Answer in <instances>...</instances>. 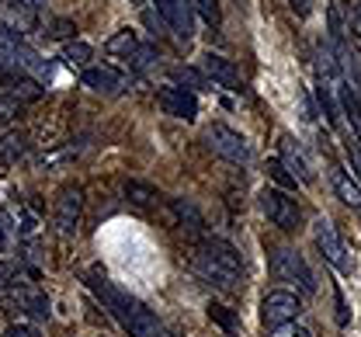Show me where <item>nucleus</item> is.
I'll use <instances>...</instances> for the list:
<instances>
[{
	"mask_svg": "<svg viewBox=\"0 0 361 337\" xmlns=\"http://www.w3.org/2000/svg\"><path fill=\"white\" fill-rule=\"evenodd\" d=\"M87 286H90V292L101 299V306L122 324V331L129 337H174L164 324H160V317H157L146 302H139V299L129 295L126 289L111 286L104 275H90Z\"/></svg>",
	"mask_w": 361,
	"mask_h": 337,
	"instance_id": "obj_1",
	"label": "nucleus"
},
{
	"mask_svg": "<svg viewBox=\"0 0 361 337\" xmlns=\"http://www.w3.org/2000/svg\"><path fill=\"white\" fill-rule=\"evenodd\" d=\"M171 80H174L178 87H184V91H191V94H195V91H212V87H216L198 66H174V70H171Z\"/></svg>",
	"mask_w": 361,
	"mask_h": 337,
	"instance_id": "obj_19",
	"label": "nucleus"
},
{
	"mask_svg": "<svg viewBox=\"0 0 361 337\" xmlns=\"http://www.w3.org/2000/svg\"><path fill=\"white\" fill-rule=\"evenodd\" d=\"M281 167L292 174V181H299V185H313L316 174H313V164H310V157H306V149L299 140H292V136H281Z\"/></svg>",
	"mask_w": 361,
	"mask_h": 337,
	"instance_id": "obj_12",
	"label": "nucleus"
},
{
	"mask_svg": "<svg viewBox=\"0 0 361 337\" xmlns=\"http://www.w3.org/2000/svg\"><path fill=\"white\" fill-rule=\"evenodd\" d=\"M188 4H191V14H198L205 25L219 28V21H223V11H219V4H216V0H188Z\"/></svg>",
	"mask_w": 361,
	"mask_h": 337,
	"instance_id": "obj_26",
	"label": "nucleus"
},
{
	"mask_svg": "<svg viewBox=\"0 0 361 337\" xmlns=\"http://www.w3.org/2000/svg\"><path fill=\"white\" fill-rule=\"evenodd\" d=\"M4 337H39V327L35 324H25V320H18V324H11Z\"/></svg>",
	"mask_w": 361,
	"mask_h": 337,
	"instance_id": "obj_31",
	"label": "nucleus"
},
{
	"mask_svg": "<svg viewBox=\"0 0 361 337\" xmlns=\"http://www.w3.org/2000/svg\"><path fill=\"white\" fill-rule=\"evenodd\" d=\"M135 49H139V35H135L133 28H118V32L104 42V52H108V56H126V59H129Z\"/></svg>",
	"mask_w": 361,
	"mask_h": 337,
	"instance_id": "obj_24",
	"label": "nucleus"
},
{
	"mask_svg": "<svg viewBox=\"0 0 361 337\" xmlns=\"http://www.w3.org/2000/svg\"><path fill=\"white\" fill-rule=\"evenodd\" d=\"M344 149H348V157H351V167H355V174H358V181H361V146L348 136V143H344Z\"/></svg>",
	"mask_w": 361,
	"mask_h": 337,
	"instance_id": "obj_34",
	"label": "nucleus"
},
{
	"mask_svg": "<svg viewBox=\"0 0 361 337\" xmlns=\"http://www.w3.org/2000/svg\"><path fill=\"white\" fill-rule=\"evenodd\" d=\"M171 212L178 216L180 226H188L191 233H202L205 230V219H202V212L188 202V198H171Z\"/></svg>",
	"mask_w": 361,
	"mask_h": 337,
	"instance_id": "obj_21",
	"label": "nucleus"
},
{
	"mask_svg": "<svg viewBox=\"0 0 361 337\" xmlns=\"http://www.w3.org/2000/svg\"><path fill=\"white\" fill-rule=\"evenodd\" d=\"M122 192H126V198H129L133 205H139V209H149V205H157V198H160V195L153 192L149 185H142V181H126Z\"/></svg>",
	"mask_w": 361,
	"mask_h": 337,
	"instance_id": "obj_25",
	"label": "nucleus"
},
{
	"mask_svg": "<svg viewBox=\"0 0 361 337\" xmlns=\"http://www.w3.org/2000/svg\"><path fill=\"white\" fill-rule=\"evenodd\" d=\"M268 171H271V178H274V181H281V185H295V181H292V174L281 167V160H268Z\"/></svg>",
	"mask_w": 361,
	"mask_h": 337,
	"instance_id": "obj_33",
	"label": "nucleus"
},
{
	"mask_svg": "<svg viewBox=\"0 0 361 337\" xmlns=\"http://www.w3.org/2000/svg\"><path fill=\"white\" fill-rule=\"evenodd\" d=\"M216 87H226V91H240V70L233 66V59H226L219 52H205L202 56V66H198Z\"/></svg>",
	"mask_w": 361,
	"mask_h": 337,
	"instance_id": "obj_15",
	"label": "nucleus"
},
{
	"mask_svg": "<svg viewBox=\"0 0 361 337\" xmlns=\"http://www.w3.org/2000/svg\"><path fill=\"white\" fill-rule=\"evenodd\" d=\"M7 306L21 317V320H49V295L28 278H11L7 286Z\"/></svg>",
	"mask_w": 361,
	"mask_h": 337,
	"instance_id": "obj_5",
	"label": "nucleus"
},
{
	"mask_svg": "<svg viewBox=\"0 0 361 337\" xmlns=\"http://www.w3.org/2000/svg\"><path fill=\"white\" fill-rule=\"evenodd\" d=\"M18 4H25V7H32V11H39V7H45L49 0H18Z\"/></svg>",
	"mask_w": 361,
	"mask_h": 337,
	"instance_id": "obj_38",
	"label": "nucleus"
},
{
	"mask_svg": "<svg viewBox=\"0 0 361 337\" xmlns=\"http://www.w3.org/2000/svg\"><path fill=\"white\" fill-rule=\"evenodd\" d=\"M191 268L212 289L233 292L243 282V257H240V250L233 243L219 240V237H202V243L191 254Z\"/></svg>",
	"mask_w": 361,
	"mask_h": 337,
	"instance_id": "obj_2",
	"label": "nucleus"
},
{
	"mask_svg": "<svg viewBox=\"0 0 361 337\" xmlns=\"http://www.w3.org/2000/svg\"><path fill=\"white\" fill-rule=\"evenodd\" d=\"M28 153V136L25 133H7L0 136V167H14Z\"/></svg>",
	"mask_w": 361,
	"mask_h": 337,
	"instance_id": "obj_20",
	"label": "nucleus"
},
{
	"mask_svg": "<svg viewBox=\"0 0 361 337\" xmlns=\"http://www.w3.org/2000/svg\"><path fill=\"white\" fill-rule=\"evenodd\" d=\"M316 73H319V84L330 87V91H337V87L344 84V80H341V63H337L334 49L326 46V42L316 46Z\"/></svg>",
	"mask_w": 361,
	"mask_h": 337,
	"instance_id": "obj_16",
	"label": "nucleus"
},
{
	"mask_svg": "<svg viewBox=\"0 0 361 337\" xmlns=\"http://www.w3.org/2000/svg\"><path fill=\"white\" fill-rule=\"evenodd\" d=\"M313 237H316L319 254H323V261L348 275V271H351V257H348V247H344V240H341L337 226H334L330 219H323V216H319V219L313 223Z\"/></svg>",
	"mask_w": 361,
	"mask_h": 337,
	"instance_id": "obj_10",
	"label": "nucleus"
},
{
	"mask_svg": "<svg viewBox=\"0 0 361 337\" xmlns=\"http://www.w3.org/2000/svg\"><path fill=\"white\" fill-rule=\"evenodd\" d=\"M157 56H160V49L157 46H142V42H139V49L129 56V66H133V70H146V66L157 63Z\"/></svg>",
	"mask_w": 361,
	"mask_h": 337,
	"instance_id": "obj_28",
	"label": "nucleus"
},
{
	"mask_svg": "<svg viewBox=\"0 0 361 337\" xmlns=\"http://www.w3.org/2000/svg\"><path fill=\"white\" fill-rule=\"evenodd\" d=\"M21 101H14L11 94H0V125H7V122H14L18 115H21Z\"/></svg>",
	"mask_w": 361,
	"mask_h": 337,
	"instance_id": "obj_29",
	"label": "nucleus"
},
{
	"mask_svg": "<svg viewBox=\"0 0 361 337\" xmlns=\"http://www.w3.org/2000/svg\"><path fill=\"white\" fill-rule=\"evenodd\" d=\"M288 4H292L299 14H306V11H310V0H288Z\"/></svg>",
	"mask_w": 361,
	"mask_h": 337,
	"instance_id": "obj_37",
	"label": "nucleus"
},
{
	"mask_svg": "<svg viewBox=\"0 0 361 337\" xmlns=\"http://www.w3.org/2000/svg\"><path fill=\"white\" fill-rule=\"evenodd\" d=\"M205 146H209L216 157L236 164V167H247V164H250V143H247L236 129L223 125V122H216V125L205 129Z\"/></svg>",
	"mask_w": 361,
	"mask_h": 337,
	"instance_id": "obj_7",
	"label": "nucleus"
},
{
	"mask_svg": "<svg viewBox=\"0 0 361 337\" xmlns=\"http://www.w3.org/2000/svg\"><path fill=\"white\" fill-rule=\"evenodd\" d=\"M11 278H14V268H11V261H0V292L11 286Z\"/></svg>",
	"mask_w": 361,
	"mask_h": 337,
	"instance_id": "obj_36",
	"label": "nucleus"
},
{
	"mask_svg": "<svg viewBox=\"0 0 361 337\" xmlns=\"http://www.w3.org/2000/svg\"><path fill=\"white\" fill-rule=\"evenodd\" d=\"M73 32H77V28H73L70 21H52V32H49V35H52V39H70Z\"/></svg>",
	"mask_w": 361,
	"mask_h": 337,
	"instance_id": "obj_35",
	"label": "nucleus"
},
{
	"mask_svg": "<svg viewBox=\"0 0 361 337\" xmlns=\"http://www.w3.org/2000/svg\"><path fill=\"white\" fill-rule=\"evenodd\" d=\"M261 212L268 216L271 223L278 226V230H285V233H292V230H299V223H302V209H299V202L292 198L288 192H281V188H261Z\"/></svg>",
	"mask_w": 361,
	"mask_h": 337,
	"instance_id": "obj_6",
	"label": "nucleus"
},
{
	"mask_svg": "<svg viewBox=\"0 0 361 337\" xmlns=\"http://www.w3.org/2000/svg\"><path fill=\"white\" fill-rule=\"evenodd\" d=\"M157 4V11H160V18H164V25L178 35L180 42H191V35H195V21H191V4L188 0H153Z\"/></svg>",
	"mask_w": 361,
	"mask_h": 337,
	"instance_id": "obj_14",
	"label": "nucleus"
},
{
	"mask_svg": "<svg viewBox=\"0 0 361 337\" xmlns=\"http://www.w3.org/2000/svg\"><path fill=\"white\" fill-rule=\"evenodd\" d=\"M302 317V299L292 289H271L261 302V324L264 327H281V324H295Z\"/></svg>",
	"mask_w": 361,
	"mask_h": 337,
	"instance_id": "obj_8",
	"label": "nucleus"
},
{
	"mask_svg": "<svg viewBox=\"0 0 361 337\" xmlns=\"http://www.w3.org/2000/svg\"><path fill=\"white\" fill-rule=\"evenodd\" d=\"M80 84L94 94H118L126 87V73L108 63H90L87 70H80Z\"/></svg>",
	"mask_w": 361,
	"mask_h": 337,
	"instance_id": "obj_13",
	"label": "nucleus"
},
{
	"mask_svg": "<svg viewBox=\"0 0 361 337\" xmlns=\"http://www.w3.org/2000/svg\"><path fill=\"white\" fill-rule=\"evenodd\" d=\"M271 337H313V334H310V331L295 320V324H281V327H274V331H271Z\"/></svg>",
	"mask_w": 361,
	"mask_h": 337,
	"instance_id": "obj_30",
	"label": "nucleus"
},
{
	"mask_svg": "<svg viewBox=\"0 0 361 337\" xmlns=\"http://www.w3.org/2000/svg\"><path fill=\"white\" fill-rule=\"evenodd\" d=\"M4 80H7V91L4 94H11L14 101H21V104H32V101H39L45 94V87L35 80V77H25V73H4Z\"/></svg>",
	"mask_w": 361,
	"mask_h": 337,
	"instance_id": "obj_18",
	"label": "nucleus"
},
{
	"mask_svg": "<svg viewBox=\"0 0 361 337\" xmlns=\"http://www.w3.org/2000/svg\"><path fill=\"white\" fill-rule=\"evenodd\" d=\"M330 185H334V192L337 198L344 202V205H351V209H361V181L358 178H351L344 167H330Z\"/></svg>",
	"mask_w": 361,
	"mask_h": 337,
	"instance_id": "obj_17",
	"label": "nucleus"
},
{
	"mask_svg": "<svg viewBox=\"0 0 361 337\" xmlns=\"http://www.w3.org/2000/svg\"><path fill=\"white\" fill-rule=\"evenodd\" d=\"M59 59H63L66 66H73V70H87L90 59H94V49H90L87 42H77V39H70V42L63 46V52H59Z\"/></svg>",
	"mask_w": 361,
	"mask_h": 337,
	"instance_id": "obj_22",
	"label": "nucleus"
},
{
	"mask_svg": "<svg viewBox=\"0 0 361 337\" xmlns=\"http://www.w3.org/2000/svg\"><path fill=\"white\" fill-rule=\"evenodd\" d=\"M157 108H160L164 115H171V118L195 122V115H198V97L191 94V91H184V87H178V84H167V87L157 91Z\"/></svg>",
	"mask_w": 361,
	"mask_h": 337,
	"instance_id": "obj_11",
	"label": "nucleus"
},
{
	"mask_svg": "<svg viewBox=\"0 0 361 337\" xmlns=\"http://www.w3.org/2000/svg\"><path fill=\"white\" fill-rule=\"evenodd\" d=\"M80 216H84V188L80 185H66L59 198H56V212H52V223H56V233L59 237H77V226H80Z\"/></svg>",
	"mask_w": 361,
	"mask_h": 337,
	"instance_id": "obj_9",
	"label": "nucleus"
},
{
	"mask_svg": "<svg viewBox=\"0 0 361 337\" xmlns=\"http://www.w3.org/2000/svg\"><path fill=\"white\" fill-rule=\"evenodd\" d=\"M348 28L355 32V39H361V0H351L348 7Z\"/></svg>",
	"mask_w": 361,
	"mask_h": 337,
	"instance_id": "obj_32",
	"label": "nucleus"
},
{
	"mask_svg": "<svg viewBox=\"0 0 361 337\" xmlns=\"http://www.w3.org/2000/svg\"><path fill=\"white\" fill-rule=\"evenodd\" d=\"M18 247V226H14V212L0 209V261H7Z\"/></svg>",
	"mask_w": 361,
	"mask_h": 337,
	"instance_id": "obj_23",
	"label": "nucleus"
},
{
	"mask_svg": "<svg viewBox=\"0 0 361 337\" xmlns=\"http://www.w3.org/2000/svg\"><path fill=\"white\" fill-rule=\"evenodd\" d=\"M209 317H212V320L223 327L226 334H240V320H236V317H233L226 306H219V302H209Z\"/></svg>",
	"mask_w": 361,
	"mask_h": 337,
	"instance_id": "obj_27",
	"label": "nucleus"
},
{
	"mask_svg": "<svg viewBox=\"0 0 361 337\" xmlns=\"http://www.w3.org/2000/svg\"><path fill=\"white\" fill-rule=\"evenodd\" d=\"M0 70L4 73H25V77H35L39 84L49 80V66L42 63V56L21 39L18 28L11 25H0Z\"/></svg>",
	"mask_w": 361,
	"mask_h": 337,
	"instance_id": "obj_3",
	"label": "nucleus"
},
{
	"mask_svg": "<svg viewBox=\"0 0 361 337\" xmlns=\"http://www.w3.org/2000/svg\"><path fill=\"white\" fill-rule=\"evenodd\" d=\"M271 275H274L278 282L295 286V289L306 292V295L316 292L313 271H310L306 257H302L299 250H292V247H274V250H271Z\"/></svg>",
	"mask_w": 361,
	"mask_h": 337,
	"instance_id": "obj_4",
	"label": "nucleus"
}]
</instances>
